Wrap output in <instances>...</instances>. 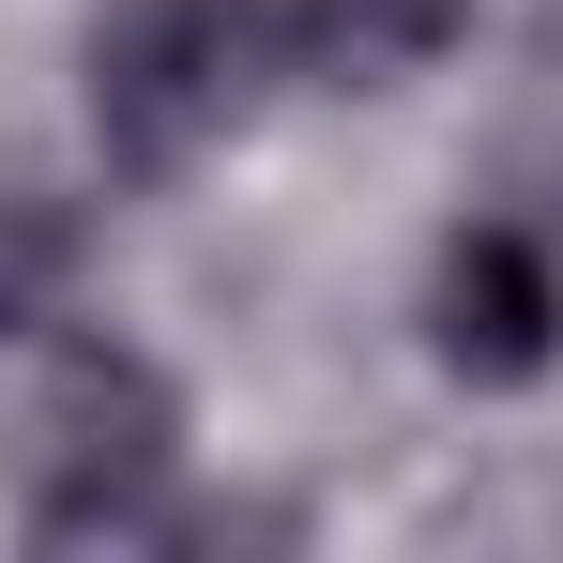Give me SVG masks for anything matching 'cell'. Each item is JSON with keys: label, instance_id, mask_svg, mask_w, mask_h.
Wrapping results in <instances>:
<instances>
[{"label": "cell", "instance_id": "6da1fadb", "mask_svg": "<svg viewBox=\"0 0 563 563\" xmlns=\"http://www.w3.org/2000/svg\"><path fill=\"white\" fill-rule=\"evenodd\" d=\"M168 442H184L168 380L137 366V351H107V335H77L62 366L31 380V411H15L31 533H137L153 487H168Z\"/></svg>", "mask_w": 563, "mask_h": 563}, {"label": "cell", "instance_id": "7a4b0ae2", "mask_svg": "<svg viewBox=\"0 0 563 563\" xmlns=\"http://www.w3.org/2000/svg\"><path fill=\"white\" fill-rule=\"evenodd\" d=\"M229 62H244V0H122L92 31V122L122 168H184L229 107Z\"/></svg>", "mask_w": 563, "mask_h": 563}, {"label": "cell", "instance_id": "3957f363", "mask_svg": "<svg viewBox=\"0 0 563 563\" xmlns=\"http://www.w3.org/2000/svg\"><path fill=\"white\" fill-rule=\"evenodd\" d=\"M427 320H442V366L457 380H533L563 351V260L533 244V229H457Z\"/></svg>", "mask_w": 563, "mask_h": 563}, {"label": "cell", "instance_id": "277c9868", "mask_svg": "<svg viewBox=\"0 0 563 563\" xmlns=\"http://www.w3.org/2000/svg\"><path fill=\"white\" fill-rule=\"evenodd\" d=\"M472 0H260V31H275L289 77H320V92H396V77H427L442 46H457Z\"/></svg>", "mask_w": 563, "mask_h": 563}, {"label": "cell", "instance_id": "5b68a950", "mask_svg": "<svg viewBox=\"0 0 563 563\" xmlns=\"http://www.w3.org/2000/svg\"><path fill=\"white\" fill-rule=\"evenodd\" d=\"M62 275H77V198L0 184V335H46L62 320Z\"/></svg>", "mask_w": 563, "mask_h": 563}]
</instances>
